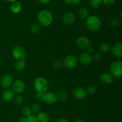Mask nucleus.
Listing matches in <instances>:
<instances>
[{"mask_svg":"<svg viewBox=\"0 0 122 122\" xmlns=\"http://www.w3.org/2000/svg\"><path fill=\"white\" fill-rule=\"evenodd\" d=\"M27 122H38L35 116L30 115L27 117Z\"/></svg>","mask_w":122,"mask_h":122,"instance_id":"473e14b6","label":"nucleus"},{"mask_svg":"<svg viewBox=\"0 0 122 122\" xmlns=\"http://www.w3.org/2000/svg\"><path fill=\"white\" fill-rule=\"evenodd\" d=\"M36 117L38 122H48L50 121V116L48 114L45 112H39Z\"/></svg>","mask_w":122,"mask_h":122,"instance_id":"a211bd4d","label":"nucleus"},{"mask_svg":"<svg viewBox=\"0 0 122 122\" xmlns=\"http://www.w3.org/2000/svg\"><path fill=\"white\" fill-rule=\"evenodd\" d=\"M89 40L88 38L86 36L79 37L76 40V45L79 48L86 49L89 46Z\"/></svg>","mask_w":122,"mask_h":122,"instance_id":"f8f14e48","label":"nucleus"},{"mask_svg":"<svg viewBox=\"0 0 122 122\" xmlns=\"http://www.w3.org/2000/svg\"><path fill=\"white\" fill-rule=\"evenodd\" d=\"M63 66V63H62L61 61L56 60L53 63V67L54 69H59Z\"/></svg>","mask_w":122,"mask_h":122,"instance_id":"c85d7f7f","label":"nucleus"},{"mask_svg":"<svg viewBox=\"0 0 122 122\" xmlns=\"http://www.w3.org/2000/svg\"><path fill=\"white\" fill-rule=\"evenodd\" d=\"M57 100H59L61 101H64L67 100L68 97L67 92L64 89H60L58 91L57 94L56 95Z\"/></svg>","mask_w":122,"mask_h":122,"instance_id":"6ab92c4d","label":"nucleus"},{"mask_svg":"<svg viewBox=\"0 0 122 122\" xmlns=\"http://www.w3.org/2000/svg\"><path fill=\"white\" fill-rule=\"evenodd\" d=\"M74 122H83V120H81V119H77V120H75Z\"/></svg>","mask_w":122,"mask_h":122,"instance_id":"ea45409f","label":"nucleus"},{"mask_svg":"<svg viewBox=\"0 0 122 122\" xmlns=\"http://www.w3.org/2000/svg\"><path fill=\"white\" fill-rule=\"evenodd\" d=\"M89 5L94 9L100 8L102 3V0H89Z\"/></svg>","mask_w":122,"mask_h":122,"instance_id":"4be33fe9","label":"nucleus"},{"mask_svg":"<svg viewBox=\"0 0 122 122\" xmlns=\"http://www.w3.org/2000/svg\"><path fill=\"white\" fill-rule=\"evenodd\" d=\"M78 15L82 20H85L88 16V10L85 7H82L78 11Z\"/></svg>","mask_w":122,"mask_h":122,"instance_id":"412c9836","label":"nucleus"},{"mask_svg":"<svg viewBox=\"0 0 122 122\" xmlns=\"http://www.w3.org/2000/svg\"><path fill=\"white\" fill-rule=\"evenodd\" d=\"M79 60L83 65H89L92 61V57L88 52H82L79 57Z\"/></svg>","mask_w":122,"mask_h":122,"instance_id":"9d476101","label":"nucleus"},{"mask_svg":"<svg viewBox=\"0 0 122 122\" xmlns=\"http://www.w3.org/2000/svg\"><path fill=\"white\" fill-rule=\"evenodd\" d=\"M73 96L79 100H84L87 96V92L84 88L78 87L73 91Z\"/></svg>","mask_w":122,"mask_h":122,"instance_id":"0eeeda50","label":"nucleus"},{"mask_svg":"<svg viewBox=\"0 0 122 122\" xmlns=\"http://www.w3.org/2000/svg\"><path fill=\"white\" fill-rule=\"evenodd\" d=\"M19 122H27V117L25 116L20 117L19 119Z\"/></svg>","mask_w":122,"mask_h":122,"instance_id":"c9c22d12","label":"nucleus"},{"mask_svg":"<svg viewBox=\"0 0 122 122\" xmlns=\"http://www.w3.org/2000/svg\"><path fill=\"white\" fill-rule=\"evenodd\" d=\"M97 90V87L96 86L94 85H91L89 86H88L87 89L86 91L87 93H89V94H92L96 92Z\"/></svg>","mask_w":122,"mask_h":122,"instance_id":"a878e982","label":"nucleus"},{"mask_svg":"<svg viewBox=\"0 0 122 122\" xmlns=\"http://www.w3.org/2000/svg\"><path fill=\"white\" fill-rule=\"evenodd\" d=\"M57 122H68V121L65 119H60L57 120Z\"/></svg>","mask_w":122,"mask_h":122,"instance_id":"58836bf2","label":"nucleus"},{"mask_svg":"<svg viewBox=\"0 0 122 122\" xmlns=\"http://www.w3.org/2000/svg\"><path fill=\"white\" fill-rule=\"evenodd\" d=\"M112 54L117 58H121L122 57V44L119 42L115 44L114 46L111 48Z\"/></svg>","mask_w":122,"mask_h":122,"instance_id":"4468645a","label":"nucleus"},{"mask_svg":"<svg viewBox=\"0 0 122 122\" xmlns=\"http://www.w3.org/2000/svg\"><path fill=\"white\" fill-rule=\"evenodd\" d=\"M0 52H1V48H0Z\"/></svg>","mask_w":122,"mask_h":122,"instance_id":"37998d69","label":"nucleus"},{"mask_svg":"<svg viewBox=\"0 0 122 122\" xmlns=\"http://www.w3.org/2000/svg\"><path fill=\"white\" fill-rule=\"evenodd\" d=\"M110 23L112 26H116L119 25V20L117 17H113L110 21Z\"/></svg>","mask_w":122,"mask_h":122,"instance_id":"c756f323","label":"nucleus"},{"mask_svg":"<svg viewBox=\"0 0 122 122\" xmlns=\"http://www.w3.org/2000/svg\"><path fill=\"white\" fill-rule=\"evenodd\" d=\"M12 54L14 58H15L17 60H21L25 58L26 51L22 46H16L13 50Z\"/></svg>","mask_w":122,"mask_h":122,"instance_id":"423d86ee","label":"nucleus"},{"mask_svg":"<svg viewBox=\"0 0 122 122\" xmlns=\"http://www.w3.org/2000/svg\"><path fill=\"white\" fill-rule=\"evenodd\" d=\"M31 110L32 112H35V113H36V112H38L40 110V107H39V105L36 103H34L30 107Z\"/></svg>","mask_w":122,"mask_h":122,"instance_id":"7c9ffc66","label":"nucleus"},{"mask_svg":"<svg viewBox=\"0 0 122 122\" xmlns=\"http://www.w3.org/2000/svg\"><path fill=\"white\" fill-rule=\"evenodd\" d=\"M77 64V59L76 56L69 55L67 56L63 61V66L68 69H73L76 67Z\"/></svg>","mask_w":122,"mask_h":122,"instance_id":"39448f33","label":"nucleus"},{"mask_svg":"<svg viewBox=\"0 0 122 122\" xmlns=\"http://www.w3.org/2000/svg\"><path fill=\"white\" fill-rule=\"evenodd\" d=\"M44 95V94H43V93L37 92L36 95V98L37 100H39V101H43Z\"/></svg>","mask_w":122,"mask_h":122,"instance_id":"f704fd0d","label":"nucleus"},{"mask_svg":"<svg viewBox=\"0 0 122 122\" xmlns=\"http://www.w3.org/2000/svg\"><path fill=\"white\" fill-rule=\"evenodd\" d=\"M22 113L23 114L24 116L26 117L32 115V110H31L30 107H25L23 108Z\"/></svg>","mask_w":122,"mask_h":122,"instance_id":"393cba45","label":"nucleus"},{"mask_svg":"<svg viewBox=\"0 0 122 122\" xmlns=\"http://www.w3.org/2000/svg\"><path fill=\"white\" fill-rule=\"evenodd\" d=\"M81 0H63V2L65 4H71L73 5H76L81 2Z\"/></svg>","mask_w":122,"mask_h":122,"instance_id":"bb28decb","label":"nucleus"},{"mask_svg":"<svg viewBox=\"0 0 122 122\" xmlns=\"http://www.w3.org/2000/svg\"><path fill=\"white\" fill-rule=\"evenodd\" d=\"M111 74L114 77H120L122 75V62L121 61H115L110 67Z\"/></svg>","mask_w":122,"mask_h":122,"instance_id":"20e7f679","label":"nucleus"},{"mask_svg":"<svg viewBox=\"0 0 122 122\" xmlns=\"http://www.w3.org/2000/svg\"><path fill=\"white\" fill-rule=\"evenodd\" d=\"M25 85L22 81L20 79L16 80L13 83V92L17 94H21L25 91Z\"/></svg>","mask_w":122,"mask_h":122,"instance_id":"6e6552de","label":"nucleus"},{"mask_svg":"<svg viewBox=\"0 0 122 122\" xmlns=\"http://www.w3.org/2000/svg\"><path fill=\"white\" fill-rule=\"evenodd\" d=\"M87 50H88V53L89 54L91 53H93L94 51V49L92 46H88L87 48Z\"/></svg>","mask_w":122,"mask_h":122,"instance_id":"4c0bfd02","label":"nucleus"},{"mask_svg":"<svg viewBox=\"0 0 122 122\" xmlns=\"http://www.w3.org/2000/svg\"><path fill=\"white\" fill-rule=\"evenodd\" d=\"M85 25L87 29L90 31L96 32L101 27V21L98 17L95 15H92L86 19Z\"/></svg>","mask_w":122,"mask_h":122,"instance_id":"f257e3e1","label":"nucleus"},{"mask_svg":"<svg viewBox=\"0 0 122 122\" xmlns=\"http://www.w3.org/2000/svg\"><path fill=\"white\" fill-rule=\"evenodd\" d=\"M23 101V97L20 95H17L14 98V102L16 104L20 105Z\"/></svg>","mask_w":122,"mask_h":122,"instance_id":"cd10ccee","label":"nucleus"},{"mask_svg":"<svg viewBox=\"0 0 122 122\" xmlns=\"http://www.w3.org/2000/svg\"><path fill=\"white\" fill-rule=\"evenodd\" d=\"M41 30V27L38 24L35 23L31 26L30 31L33 34H37L39 33Z\"/></svg>","mask_w":122,"mask_h":122,"instance_id":"b1692460","label":"nucleus"},{"mask_svg":"<svg viewBox=\"0 0 122 122\" xmlns=\"http://www.w3.org/2000/svg\"><path fill=\"white\" fill-rule=\"evenodd\" d=\"M43 101L48 104H53L57 101V98L54 93L48 92L44 94Z\"/></svg>","mask_w":122,"mask_h":122,"instance_id":"1a4fd4ad","label":"nucleus"},{"mask_svg":"<svg viewBox=\"0 0 122 122\" xmlns=\"http://www.w3.org/2000/svg\"><path fill=\"white\" fill-rule=\"evenodd\" d=\"M11 11L14 14H18V13H20L22 10V6L20 2H18L17 1H15V2H12L11 5L10 7Z\"/></svg>","mask_w":122,"mask_h":122,"instance_id":"f3484780","label":"nucleus"},{"mask_svg":"<svg viewBox=\"0 0 122 122\" xmlns=\"http://www.w3.org/2000/svg\"><path fill=\"white\" fill-rule=\"evenodd\" d=\"M33 86L37 92L45 94L48 89V83L44 77H38L35 80Z\"/></svg>","mask_w":122,"mask_h":122,"instance_id":"7ed1b4c3","label":"nucleus"},{"mask_svg":"<svg viewBox=\"0 0 122 122\" xmlns=\"http://www.w3.org/2000/svg\"><path fill=\"white\" fill-rule=\"evenodd\" d=\"M8 2H15V1H17V0H6Z\"/></svg>","mask_w":122,"mask_h":122,"instance_id":"a19ab883","label":"nucleus"},{"mask_svg":"<svg viewBox=\"0 0 122 122\" xmlns=\"http://www.w3.org/2000/svg\"><path fill=\"white\" fill-rule=\"evenodd\" d=\"M15 69L18 71H22L25 68V58L18 60L15 63Z\"/></svg>","mask_w":122,"mask_h":122,"instance_id":"aec40b11","label":"nucleus"},{"mask_svg":"<svg viewBox=\"0 0 122 122\" xmlns=\"http://www.w3.org/2000/svg\"><path fill=\"white\" fill-rule=\"evenodd\" d=\"M37 19H38V23L41 26L45 27L50 26L52 23L53 20V17L51 13L46 10L40 11L38 14Z\"/></svg>","mask_w":122,"mask_h":122,"instance_id":"f03ea898","label":"nucleus"},{"mask_svg":"<svg viewBox=\"0 0 122 122\" xmlns=\"http://www.w3.org/2000/svg\"><path fill=\"white\" fill-rule=\"evenodd\" d=\"M122 11H120V19H122Z\"/></svg>","mask_w":122,"mask_h":122,"instance_id":"79ce46f5","label":"nucleus"},{"mask_svg":"<svg viewBox=\"0 0 122 122\" xmlns=\"http://www.w3.org/2000/svg\"><path fill=\"white\" fill-rule=\"evenodd\" d=\"M100 50L102 53H108L111 51V46L107 43H102L100 46Z\"/></svg>","mask_w":122,"mask_h":122,"instance_id":"5701e85b","label":"nucleus"},{"mask_svg":"<svg viewBox=\"0 0 122 122\" xmlns=\"http://www.w3.org/2000/svg\"><path fill=\"white\" fill-rule=\"evenodd\" d=\"M102 57L101 53H100V52H95V53H94V56H93L92 59L94 58V60L95 61H98L101 60L102 59Z\"/></svg>","mask_w":122,"mask_h":122,"instance_id":"2f4dec72","label":"nucleus"},{"mask_svg":"<svg viewBox=\"0 0 122 122\" xmlns=\"http://www.w3.org/2000/svg\"><path fill=\"white\" fill-rule=\"evenodd\" d=\"M14 92L13 90L10 89H7L4 91L2 93L1 98L3 100V101L5 102H9L13 100L14 97Z\"/></svg>","mask_w":122,"mask_h":122,"instance_id":"2eb2a0df","label":"nucleus"},{"mask_svg":"<svg viewBox=\"0 0 122 122\" xmlns=\"http://www.w3.org/2000/svg\"><path fill=\"white\" fill-rule=\"evenodd\" d=\"M13 76L10 74H5L2 77L1 80V84L3 88H8L13 84Z\"/></svg>","mask_w":122,"mask_h":122,"instance_id":"9b49d317","label":"nucleus"},{"mask_svg":"<svg viewBox=\"0 0 122 122\" xmlns=\"http://www.w3.org/2000/svg\"><path fill=\"white\" fill-rule=\"evenodd\" d=\"M63 23L66 25H70L73 23L75 20V15L71 11L67 12L63 15L62 18Z\"/></svg>","mask_w":122,"mask_h":122,"instance_id":"ddd939ff","label":"nucleus"},{"mask_svg":"<svg viewBox=\"0 0 122 122\" xmlns=\"http://www.w3.org/2000/svg\"><path fill=\"white\" fill-rule=\"evenodd\" d=\"M51 0H38V2L41 4H48L51 1Z\"/></svg>","mask_w":122,"mask_h":122,"instance_id":"e433bc0d","label":"nucleus"},{"mask_svg":"<svg viewBox=\"0 0 122 122\" xmlns=\"http://www.w3.org/2000/svg\"><path fill=\"white\" fill-rule=\"evenodd\" d=\"M100 80L104 84H110L113 82L114 78L111 73L104 72L101 74L100 76Z\"/></svg>","mask_w":122,"mask_h":122,"instance_id":"dca6fc26","label":"nucleus"},{"mask_svg":"<svg viewBox=\"0 0 122 122\" xmlns=\"http://www.w3.org/2000/svg\"><path fill=\"white\" fill-rule=\"evenodd\" d=\"M102 2L104 4L106 5L110 6L114 4V0H102Z\"/></svg>","mask_w":122,"mask_h":122,"instance_id":"72a5a7b5","label":"nucleus"}]
</instances>
